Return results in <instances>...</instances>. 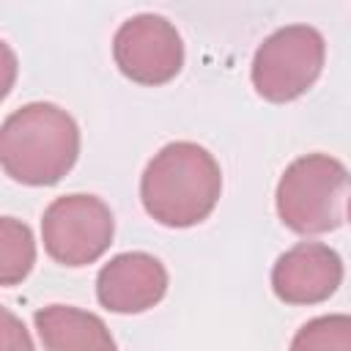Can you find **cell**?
I'll use <instances>...</instances> for the list:
<instances>
[{"mask_svg":"<svg viewBox=\"0 0 351 351\" xmlns=\"http://www.w3.org/2000/svg\"><path fill=\"white\" fill-rule=\"evenodd\" d=\"M33 324L47 351H118L107 324L71 304H49L33 313Z\"/></svg>","mask_w":351,"mask_h":351,"instance_id":"9","label":"cell"},{"mask_svg":"<svg viewBox=\"0 0 351 351\" xmlns=\"http://www.w3.org/2000/svg\"><path fill=\"white\" fill-rule=\"evenodd\" d=\"M343 282V258L321 241H299L271 266V291L285 304L326 302Z\"/></svg>","mask_w":351,"mask_h":351,"instance_id":"7","label":"cell"},{"mask_svg":"<svg viewBox=\"0 0 351 351\" xmlns=\"http://www.w3.org/2000/svg\"><path fill=\"white\" fill-rule=\"evenodd\" d=\"M36 263V241L25 222L14 217L0 219V282L16 285Z\"/></svg>","mask_w":351,"mask_h":351,"instance_id":"10","label":"cell"},{"mask_svg":"<svg viewBox=\"0 0 351 351\" xmlns=\"http://www.w3.org/2000/svg\"><path fill=\"white\" fill-rule=\"evenodd\" d=\"M112 58L126 80L137 85H165L184 66V41L170 19L137 14L118 27Z\"/></svg>","mask_w":351,"mask_h":351,"instance_id":"6","label":"cell"},{"mask_svg":"<svg viewBox=\"0 0 351 351\" xmlns=\"http://www.w3.org/2000/svg\"><path fill=\"white\" fill-rule=\"evenodd\" d=\"M326 41L310 25H285L266 36L252 55V88L261 99L285 104L304 96L321 77Z\"/></svg>","mask_w":351,"mask_h":351,"instance_id":"4","label":"cell"},{"mask_svg":"<svg viewBox=\"0 0 351 351\" xmlns=\"http://www.w3.org/2000/svg\"><path fill=\"white\" fill-rule=\"evenodd\" d=\"M167 293V269L148 252H121L96 277V299L110 313L132 315L151 310Z\"/></svg>","mask_w":351,"mask_h":351,"instance_id":"8","label":"cell"},{"mask_svg":"<svg viewBox=\"0 0 351 351\" xmlns=\"http://www.w3.org/2000/svg\"><path fill=\"white\" fill-rule=\"evenodd\" d=\"M291 351H351V315L332 313L310 318L293 335Z\"/></svg>","mask_w":351,"mask_h":351,"instance_id":"11","label":"cell"},{"mask_svg":"<svg viewBox=\"0 0 351 351\" xmlns=\"http://www.w3.org/2000/svg\"><path fill=\"white\" fill-rule=\"evenodd\" d=\"M222 195V170L197 143H167L154 154L140 178V200L151 219L165 228L203 222Z\"/></svg>","mask_w":351,"mask_h":351,"instance_id":"1","label":"cell"},{"mask_svg":"<svg viewBox=\"0 0 351 351\" xmlns=\"http://www.w3.org/2000/svg\"><path fill=\"white\" fill-rule=\"evenodd\" d=\"M348 222H351V197H348Z\"/></svg>","mask_w":351,"mask_h":351,"instance_id":"13","label":"cell"},{"mask_svg":"<svg viewBox=\"0 0 351 351\" xmlns=\"http://www.w3.org/2000/svg\"><path fill=\"white\" fill-rule=\"evenodd\" d=\"M77 156L80 129L52 101H30L0 126V165L16 184L52 186L74 167Z\"/></svg>","mask_w":351,"mask_h":351,"instance_id":"2","label":"cell"},{"mask_svg":"<svg viewBox=\"0 0 351 351\" xmlns=\"http://www.w3.org/2000/svg\"><path fill=\"white\" fill-rule=\"evenodd\" d=\"M3 351H33L30 335L14 318L11 310H3Z\"/></svg>","mask_w":351,"mask_h":351,"instance_id":"12","label":"cell"},{"mask_svg":"<svg viewBox=\"0 0 351 351\" xmlns=\"http://www.w3.org/2000/svg\"><path fill=\"white\" fill-rule=\"evenodd\" d=\"M115 219L110 206L96 195L55 197L41 217V239L47 255L60 266H88L112 244Z\"/></svg>","mask_w":351,"mask_h":351,"instance_id":"5","label":"cell"},{"mask_svg":"<svg viewBox=\"0 0 351 351\" xmlns=\"http://www.w3.org/2000/svg\"><path fill=\"white\" fill-rule=\"evenodd\" d=\"M351 176L346 165L329 154H307L293 159L274 192L280 222L299 236L329 233L343 222V197Z\"/></svg>","mask_w":351,"mask_h":351,"instance_id":"3","label":"cell"}]
</instances>
